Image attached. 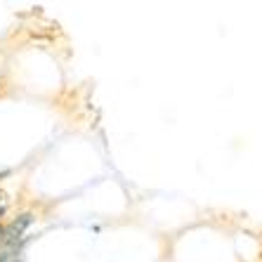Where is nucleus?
Listing matches in <instances>:
<instances>
[{
	"mask_svg": "<svg viewBox=\"0 0 262 262\" xmlns=\"http://www.w3.org/2000/svg\"><path fill=\"white\" fill-rule=\"evenodd\" d=\"M7 208H10V196H7V191L0 189V217L7 213Z\"/></svg>",
	"mask_w": 262,
	"mask_h": 262,
	"instance_id": "1",
	"label": "nucleus"
}]
</instances>
